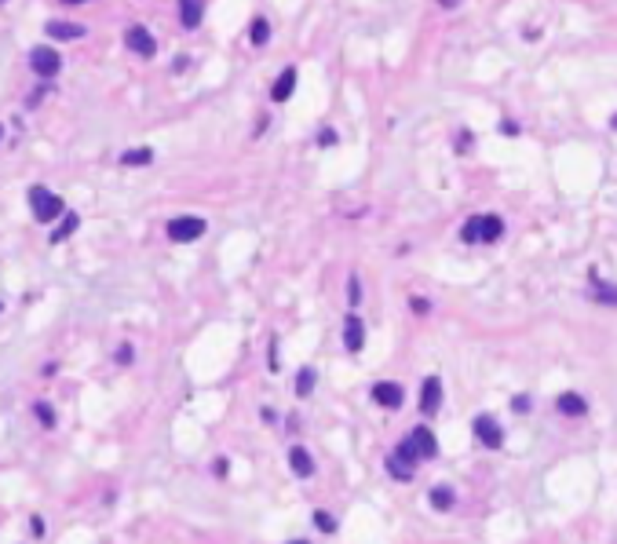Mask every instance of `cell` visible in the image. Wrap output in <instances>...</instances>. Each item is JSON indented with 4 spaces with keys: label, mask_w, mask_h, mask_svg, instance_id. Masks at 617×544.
<instances>
[{
    "label": "cell",
    "mask_w": 617,
    "mask_h": 544,
    "mask_svg": "<svg viewBox=\"0 0 617 544\" xmlns=\"http://www.w3.org/2000/svg\"><path fill=\"white\" fill-rule=\"evenodd\" d=\"M267 366H271V373L278 369V344L274 340H271V362H267Z\"/></svg>",
    "instance_id": "cell-34"
},
{
    "label": "cell",
    "mask_w": 617,
    "mask_h": 544,
    "mask_svg": "<svg viewBox=\"0 0 617 544\" xmlns=\"http://www.w3.org/2000/svg\"><path fill=\"white\" fill-rule=\"evenodd\" d=\"M44 33H48V41H81V37L88 33L81 22H62V19H51L44 26Z\"/></svg>",
    "instance_id": "cell-7"
},
{
    "label": "cell",
    "mask_w": 617,
    "mask_h": 544,
    "mask_svg": "<svg viewBox=\"0 0 617 544\" xmlns=\"http://www.w3.org/2000/svg\"><path fill=\"white\" fill-rule=\"evenodd\" d=\"M471 427H475V438H479L486 449H500V446H504V431H500V424L490 417V413H479Z\"/></svg>",
    "instance_id": "cell-5"
},
{
    "label": "cell",
    "mask_w": 617,
    "mask_h": 544,
    "mask_svg": "<svg viewBox=\"0 0 617 544\" xmlns=\"http://www.w3.org/2000/svg\"><path fill=\"white\" fill-rule=\"evenodd\" d=\"M318 142H321V147H332V142H336V132H332V128H325V132L318 135Z\"/></svg>",
    "instance_id": "cell-30"
},
{
    "label": "cell",
    "mask_w": 617,
    "mask_h": 544,
    "mask_svg": "<svg viewBox=\"0 0 617 544\" xmlns=\"http://www.w3.org/2000/svg\"><path fill=\"white\" fill-rule=\"evenodd\" d=\"M249 41H252L256 48H263L267 41H271V22H267L263 15H256V19H252V26H249Z\"/></svg>",
    "instance_id": "cell-17"
},
{
    "label": "cell",
    "mask_w": 617,
    "mask_h": 544,
    "mask_svg": "<svg viewBox=\"0 0 617 544\" xmlns=\"http://www.w3.org/2000/svg\"><path fill=\"white\" fill-rule=\"evenodd\" d=\"M362 344H366L362 318H358V315H347V321H343V347H347L351 355H358V351H362Z\"/></svg>",
    "instance_id": "cell-9"
},
{
    "label": "cell",
    "mask_w": 617,
    "mask_h": 544,
    "mask_svg": "<svg viewBox=\"0 0 617 544\" xmlns=\"http://www.w3.org/2000/svg\"><path fill=\"white\" fill-rule=\"evenodd\" d=\"M439 402H442V380L439 377H428L420 384V409L424 413H435L439 409Z\"/></svg>",
    "instance_id": "cell-11"
},
{
    "label": "cell",
    "mask_w": 617,
    "mask_h": 544,
    "mask_svg": "<svg viewBox=\"0 0 617 544\" xmlns=\"http://www.w3.org/2000/svg\"><path fill=\"white\" fill-rule=\"evenodd\" d=\"M347 300H351V307L362 303V285H358V274L347 278Z\"/></svg>",
    "instance_id": "cell-25"
},
{
    "label": "cell",
    "mask_w": 617,
    "mask_h": 544,
    "mask_svg": "<svg viewBox=\"0 0 617 544\" xmlns=\"http://www.w3.org/2000/svg\"><path fill=\"white\" fill-rule=\"evenodd\" d=\"M311 391H314V369H311V366H303V369L296 373V395L307 398Z\"/></svg>",
    "instance_id": "cell-22"
},
{
    "label": "cell",
    "mask_w": 617,
    "mask_h": 544,
    "mask_svg": "<svg viewBox=\"0 0 617 544\" xmlns=\"http://www.w3.org/2000/svg\"><path fill=\"white\" fill-rule=\"evenodd\" d=\"M388 471H391V478H398V482H409V478H413V464L398 460L391 453V457H388Z\"/></svg>",
    "instance_id": "cell-19"
},
{
    "label": "cell",
    "mask_w": 617,
    "mask_h": 544,
    "mask_svg": "<svg viewBox=\"0 0 617 544\" xmlns=\"http://www.w3.org/2000/svg\"><path fill=\"white\" fill-rule=\"evenodd\" d=\"M395 457H398V460H406V464H417V460H420L409 438H406V442H398V446H395Z\"/></svg>",
    "instance_id": "cell-23"
},
{
    "label": "cell",
    "mask_w": 617,
    "mask_h": 544,
    "mask_svg": "<svg viewBox=\"0 0 617 544\" xmlns=\"http://www.w3.org/2000/svg\"><path fill=\"white\" fill-rule=\"evenodd\" d=\"M30 70L37 77H55L62 70V59H59V51L55 48H48V44H37L30 51Z\"/></svg>",
    "instance_id": "cell-4"
},
{
    "label": "cell",
    "mask_w": 617,
    "mask_h": 544,
    "mask_svg": "<svg viewBox=\"0 0 617 544\" xmlns=\"http://www.w3.org/2000/svg\"><path fill=\"white\" fill-rule=\"evenodd\" d=\"M30 529H33V537L44 534V519H41V515H33V519H30Z\"/></svg>",
    "instance_id": "cell-32"
},
{
    "label": "cell",
    "mask_w": 617,
    "mask_h": 544,
    "mask_svg": "<svg viewBox=\"0 0 617 544\" xmlns=\"http://www.w3.org/2000/svg\"><path fill=\"white\" fill-rule=\"evenodd\" d=\"M409 307H413L417 315H428V310H431V300H424V296H413V300H409Z\"/></svg>",
    "instance_id": "cell-27"
},
{
    "label": "cell",
    "mask_w": 617,
    "mask_h": 544,
    "mask_svg": "<svg viewBox=\"0 0 617 544\" xmlns=\"http://www.w3.org/2000/svg\"><path fill=\"white\" fill-rule=\"evenodd\" d=\"M610 128H614V132H617V113H614V121H610Z\"/></svg>",
    "instance_id": "cell-35"
},
{
    "label": "cell",
    "mask_w": 617,
    "mask_h": 544,
    "mask_svg": "<svg viewBox=\"0 0 617 544\" xmlns=\"http://www.w3.org/2000/svg\"><path fill=\"white\" fill-rule=\"evenodd\" d=\"M500 132H504V135H519V124L515 121H500Z\"/></svg>",
    "instance_id": "cell-33"
},
{
    "label": "cell",
    "mask_w": 617,
    "mask_h": 544,
    "mask_svg": "<svg viewBox=\"0 0 617 544\" xmlns=\"http://www.w3.org/2000/svg\"><path fill=\"white\" fill-rule=\"evenodd\" d=\"M77 223H81V219H77V212H66V216L59 219V227H55V230H51V234H48V241H51V245L66 241V238L73 234V230H77Z\"/></svg>",
    "instance_id": "cell-16"
},
{
    "label": "cell",
    "mask_w": 617,
    "mask_h": 544,
    "mask_svg": "<svg viewBox=\"0 0 617 544\" xmlns=\"http://www.w3.org/2000/svg\"><path fill=\"white\" fill-rule=\"evenodd\" d=\"M150 161H153V150H150V147H139V150H124V153H121V165H128V168H132V165H150Z\"/></svg>",
    "instance_id": "cell-20"
},
{
    "label": "cell",
    "mask_w": 617,
    "mask_h": 544,
    "mask_svg": "<svg viewBox=\"0 0 617 544\" xmlns=\"http://www.w3.org/2000/svg\"><path fill=\"white\" fill-rule=\"evenodd\" d=\"M292 544H311V541H292Z\"/></svg>",
    "instance_id": "cell-36"
},
{
    "label": "cell",
    "mask_w": 617,
    "mask_h": 544,
    "mask_svg": "<svg viewBox=\"0 0 617 544\" xmlns=\"http://www.w3.org/2000/svg\"><path fill=\"white\" fill-rule=\"evenodd\" d=\"M453 500H457V497H453V489H449V486H435V489H431V504H435L439 512H449V508H453Z\"/></svg>",
    "instance_id": "cell-21"
},
{
    "label": "cell",
    "mask_w": 617,
    "mask_h": 544,
    "mask_svg": "<svg viewBox=\"0 0 617 544\" xmlns=\"http://www.w3.org/2000/svg\"><path fill=\"white\" fill-rule=\"evenodd\" d=\"M592 285H596V296H599V300H602V303H610V307H617V289H614V285H607V281H602V278H599V270H592Z\"/></svg>",
    "instance_id": "cell-18"
},
{
    "label": "cell",
    "mask_w": 617,
    "mask_h": 544,
    "mask_svg": "<svg viewBox=\"0 0 617 544\" xmlns=\"http://www.w3.org/2000/svg\"><path fill=\"white\" fill-rule=\"evenodd\" d=\"M372 398H377L380 406H388V409H398L402 406V384H391V380H380V384H372V391H369Z\"/></svg>",
    "instance_id": "cell-10"
},
{
    "label": "cell",
    "mask_w": 617,
    "mask_h": 544,
    "mask_svg": "<svg viewBox=\"0 0 617 544\" xmlns=\"http://www.w3.org/2000/svg\"><path fill=\"white\" fill-rule=\"evenodd\" d=\"M500 234H504V223H500V216H493V212H479V216H471L468 223H464V230H460V238H464L468 245H493V241H500Z\"/></svg>",
    "instance_id": "cell-1"
},
{
    "label": "cell",
    "mask_w": 617,
    "mask_h": 544,
    "mask_svg": "<svg viewBox=\"0 0 617 544\" xmlns=\"http://www.w3.org/2000/svg\"><path fill=\"white\" fill-rule=\"evenodd\" d=\"M556 409L562 413V417H585L588 413V402L577 391H562L559 398H556Z\"/></svg>",
    "instance_id": "cell-12"
},
{
    "label": "cell",
    "mask_w": 617,
    "mask_h": 544,
    "mask_svg": "<svg viewBox=\"0 0 617 544\" xmlns=\"http://www.w3.org/2000/svg\"><path fill=\"white\" fill-rule=\"evenodd\" d=\"M289 468L296 471L300 478H311V475H314V460H311V453H307L303 446H292V449H289Z\"/></svg>",
    "instance_id": "cell-14"
},
{
    "label": "cell",
    "mask_w": 617,
    "mask_h": 544,
    "mask_svg": "<svg viewBox=\"0 0 617 544\" xmlns=\"http://www.w3.org/2000/svg\"><path fill=\"white\" fill-rule=\"evenodd\" d=\"M314 523H318V529H325V534H332V529H336V519H332V515H325V512H314Z\"/></svg>",
    "instance_id": "cell-26"
},
{
    "label": "cell",
    "mask_w": 617,
    "mask_h": 544,
    "mask_svg": "<svg viewBox=\"0 0 617 544\" xmlns=\"http://www.w3.org/2000/svg\"><path fill=\"white\" fill-rule=\"evenodd\" d=\"M511 409H519V413H526V409H530V398H526V395H519V398H511Z\"/></svg>",
    "instance_id": "cell-31"
},
{
    "label": "cell",
    "mask_w": 617,
    "mask_h": 544,
    "mask_svg": "<svg viewBox=\"0 0 617 544\" xmlns=\"http://www.w3.org/2000/svg\"><path fill=\"white\" fill-rule=\"evenodd\" d=\"M212 471L220 475V478H227V471H230V464L223 460V457H216V464H212Z\"/></svg>",
    "instance_id": "cell-29"
},
{
    "label": "cell",
    "mask_w": 617,
    "mask_h": 544,
    "mask_svg": "<svg viewBox=\"0 0 617 544\" xmlns=\"http://www.w3.org/2000/svg\"><path fill=\"white\" fill-rule=\"evenodd\" d=\"M292 92H296V70L285 66V70H281V77L274 81V88H271V99L285 102V99H292Z\"/></svg>",
    "instance_id": "cell-13"
},
{
    "label": "cell",
    "mask_w": 617,
    "mask_h": 544,
    "mask_svg": "<svg viewBox=\"0 0 617 544\" xmlns=\"http://www.w3.org/2000/svg\"><path fill=\"white\" fill-rule=\"evenodd\" d=\"M179 19H183V26H187V30H194V26H201V19H205V4H194V0H183V4H179Z\"/></svg>",
    "instance_id": "cell-15"
},
{
    "label": "cell",
    "mask_w": 617,
    "mask_h": 544,
    "mask_svg": "<svg viewBox=\"0 0 617 544\" xmlns=\"http://www.w3.org/2000/svg\"><path fill=\"white\" fill-rule=\"evenodd\" d=\"M205 234V219L201 216H172L169 219V238L175 245H183V241H194Z\"/></svg>",
    "instance_id": "cell-3"
},
{
    "label": "cell",
    "mask_w": 617,
    "mask_h": 544,
    "mask_svg": "<svg viewBox=\"0 0 617 544\" xmlns=\"http://www.w3.org/2000/svg\"><path fill=\"white\" fill-rule=\"evenodd\" d=\"M0 139H4V128H0Z\"/></svg>",
    "instance_id": "cell-37"
},
{
    "label": "cell",
    "mask_w": 617,
    "mask_h": 544,
    "mask_svg": "<svg viewBox=\"0 0 617 544\" xmlns=\"http://www.w3.org/2000/svg\"><path fill=\"white\" fill-rule=\"evenodd\" d=\"M33 413H37V420H41L44 427H55V409H51L48 402H37V406H33Z\"/></svg>",
    "instance_id": "cell-24"
},
{
    "label": "cell",
    "mask_w": 617,
    "mask_h": 544,
    "mask_svg": "<svg viewBox=\"0 0 617 544\" xmlns=\"http://www.w3.org/2000/svg\"><path fill=\"white\" fill-rule=\"evenodd\" d=\"M124 44L132 48L135 55H143V59L158 55V41H153V33L146 30V26H128V30H124Z\"/></svg>",
    "instance_id": "cell-6"
},
{
    "label": "cell",
    "mask_w": 617,
    "mask_h": 544,
    "mask_svg": "<svg viewBox=\"0 0 617 544\" xmlns=\"http://www.w3.org/2000/svg\"><path fill=\"white\" fill-rule=\"evenodd\" d=\"M117 362H121V366H128V362H132V344H121V347H117Z\"/></svg>",
    "instance_id": "cell-28"
},
{
    "label": "cell",
    "mask_w": 617,
    "mask_h": 544,
    "mask_svg": "<svg viewBox=\"0 0 617 544\" xmlns=\"http://www.w3.org/2000/svg\"><path fill=\"white\" fill-rule=\"evenodd\" d=\"M30 212L37 223H55L59 216H66V205H62L59 194H51L48 187H30Z\"/></svg>",
    "instance_id": "cell-2"
},
{
    "label": "cell",
    "mask_w": 617,
    "mask_h": 544,
    "mask_svg": "<svg viewBox=\"0 0 617 544\" xmlns=\"http://www.w3.org/2000/svg\"><path fill=\"white\" fill-rule=\"evenodd\" d=\"M409 442H413V449H417V457H420V460H431L435 453H439V438H435V435L428 431V424L413 427V435H409Z\"/></svg>",
    "instance_id": "cell-8"
}]
</instances>
